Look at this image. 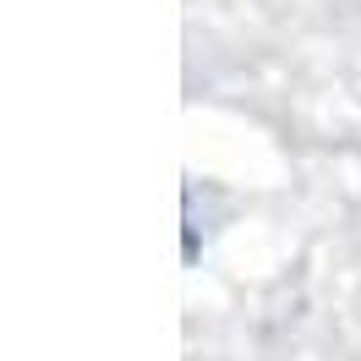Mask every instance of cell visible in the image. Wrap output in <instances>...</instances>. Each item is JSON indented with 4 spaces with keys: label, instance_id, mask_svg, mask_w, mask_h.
<instances>
[{
    "label": "cell",
    "instance_id": "6da1fadb",
    "mask_svg": "<svg viewBox=\"0 0 361 361\" xmlns=\"http://www.w3.org/2000/svg\"><path fill=\"white\" fill-rule=\"evenodd\" d=\"M180 197H186V241H180V257H186V269H197V257H203V241H208V230L197 225V176H186Z\"/></svg>",
    "mask_w": 361,
    "mask_h": 361
}]
</instances>
